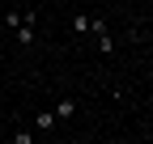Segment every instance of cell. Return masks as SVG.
<instances>
[{
	"instance_id": "obj_6",
	"label": "cell",
	"mask_w": 153,
	"mask_h": 144,
	"mask_svg": "<svg viewBox=\"0 0 153 144\" xmlns=\"http://www.w3.org/2000/svg\"><path fill=\"white\" fill-rule=\"evenodd\" d=\"M4 26H9V30H17V26H22V13L9 9V13H4Z\"/></svg>"
},
{
	"instance_id": "obj_5",
	"label": "cell",
	"mask_w": 153,
	"mask_h": 144,
	"mask_svg": "<svg viewBox=\"0 0 153 144\" xmlns=\"http://www.w3.org/2000/svg\"><path fill=\"white\" fill-rule=\"evenodd\" d=\"M72 30H76V34H89V17L76 13V17H72Z\"/></svg>"
},
{
	"instance_id": "obj_2",
	"label": "cell",
	"mask_w": 153,
	"mask_h": 144,
	"mask_svg": "<svg viewBox=\"0 0 153 144\" xmlns=\"http://www.w3.org/2000/svg\"><path fill=\"white\" fill-rule=\"evenodd\" d=\"M72 115H76V102H72V98H60V106H55V119L64 123V119H72Z\"/></svg>"
},
{
	"instance_id": "obj_1",
	"label": "cell",
	"mask_w": 153,
	"mask_h": 144,
	"mask_svg": "<svg viewBox=\"0 0 153 144\" xmlns=\"http://www.w3.org/2000/svg\"><path fill=\"white\" fill-rule=\"evenodd\" d=\"M55 123H60V119H55V110H43V115L34 119V127H38V132H55Z\"/></svg>"
},
{
	"instance_id": "obj_4",
	"label": "cell",
	"mask_w": 153,
	"mask_h": 144,
	"mask_svg": "<svg viewBox=\"0 0 153 144\" xmlns=\"http://www.w3.org/2000/svg\"><path fill=\"white\" fill-rule=\"evenodd\" d=\"M94 38H98V51H102V55H111V51H115V38H111V30H98Z\"/></svg>"
},
{
	"instance_id": "obj_3",
	"label": "cell",
	"mask_w": 153,
	"mask_h": 144,
	"mask_svg": "<svg viewBox=\"0 0 153 144\" xmlns=\"http://www.w3.org/2000/svg\"><path fill=\"white\" fill-rule=\"evenodd\" d=\"M13 34H17V43H22V47H30V43H34V26H30V21H22Z\"/></svg>"
}]
</instances>
